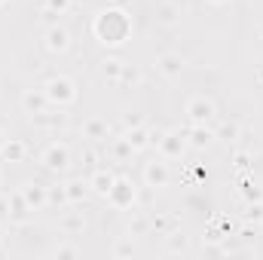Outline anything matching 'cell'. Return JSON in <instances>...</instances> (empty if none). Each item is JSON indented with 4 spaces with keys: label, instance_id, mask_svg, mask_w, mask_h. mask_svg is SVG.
<instances>
[{
    "label": "cell",
    "instance_id": "6da1fadb",
    "mask_svg": "<svg viewBox=\"0 0 263 260\" xmlns=\"http://www.w3.org/2000/svg\"><path fill=\"white\" fill-rule=\"evenodd\" d=\"M187 110H190V117H193V123H205L208 117H211V104L208 101H202V98H196V101H190V107H187Z\"/></svg>",
    "mask_w": 263,
    "mask_h": 260
},
{
    "label": "cell",
    "instance_id": "7a4b0ae2",
    "mask_svg": "<svg viewBox=\"0 0 263 260\" xmlns=\"http://www.w3.org/2000/svg\"><path fill=\"white\" fill-rule=\"evenodd\" d=\"M49 98L52 101H70L73 98V92H70V83L67 80H49Z\"/></svg>",
    "mask_w": 263,
    "mask_h": 260
},
{
    "label": "cell",
    "instance_id": "3957f363",
    "mask_svg": "<svg viewBox=\"0 0 263 260\" xmlns=\"http://www.w3.org/2000/svg\"><path fill=\"white\" fill-rule=\"evenodd\" d=\"M46 165H49L52 171H61V168L67 165V150H64V147H49V153H46Z\"/></svg>",
    "mask_w": 263,
    "mask_h": 260
},
{
    "label": "cell",
    "instance_id": "277c9868",
    "mask_svg": "<svg viewBox=\"0 0 263 260\" xmlns=\"http://www.w3.org/2000/svg\"><path fill=\"white\" fill-rule=\"evenodd\" d=\"M92 184H95V190H98V193H104V196H107V193H110V187H114V178L104 175V171H98V175L92 178Z\"/></svg>",
    "mask_w": 263,
    "mask_h": 260
},
{
    "label": "cell",
    "instance_id": "5b68a950",
    "mask_svg": "<svg viewBox=\"0 0 263 260\" xmlns=\"http://www.w3.org/2000/svg\"><path fill=\"white\" fill-rule=\"evenodd\" d=\"M147 181L156 184V187H162V184H165V168L162 165H150L147 168Z\"/></svg>",
    "mask_w": 263,
    "mask_h": 260
},
{
    "label": "cell",
    "instance_id": "8992f818",
    "mask_svg": "<svg viewBox=\"0 0 263 260\" xmlns=\"http://www.w3.org/2000/svg\"><path fill=\"white\" fill-rule=\"evenodd\" d=\"M67 46V34L64 31H49V49H64Z\"/></svg>",
    "mask_w": 263,
    "mask_h": 260
},
{
    "label": "cell",
    "instance_id": "52a82bcc",
    "mask_svg": "<svg viewBox=\"0 0 263 260\" xmlns=\"http://www.w3.org/2000/svg\"><path fill=\"white\" fill-rule=\"evenodd\" d=\"M162 70L168 73V77H174V73L181 70V64H178V58H171V55H168V58H162Z\"/></svg>",
    "mask_w": 263,
    "mask_h": 260
},
{
    "label": "cell",
    "instance_id": "ba28073f",
    "mask_svg": "<svg viewBox=\"0 0 263 260\" xmlns=\"http://www.w3.org/2000/svg\"><path fill=\"white\" fill-rule=\"evenodd\" d=\"M4 156H16V159H19V156H22V144H7V147H4Z\"/></svg>",
    "mask_w": 263,
    "mask_h": 260
},
{
    "label": "cell",
    "instance_id": "9c48e42d",
    "mask_svg": "<svg viewBox=\"0 0 263 260\" xmlns=\"http://www.w3.org/2000/svg\"><path fill=\"white\" fill-rule=\"evenodd\" d=\"M208 141H211V135H208V132H202V129L193 135V144H196V147H202V144H208Z\"/></svg>",
    "mask_w": 263,
    "mask_h": 260
},
{
    "label": "cell",
    "instance_id": "30bf717a",
    "mask_svg": "<svg viewBox=\"0 0 263 260\" xmlns=\"http://www.w3.org/2000/svg\"><path fill=\"white\" fill-rule=\"evenodd\" d=\"M129 144L132 147H144V132H132L129 135Z\"/></svg>",
    "mask_w": 263,
    "mask_h": 260
},
{
    "label": "cell",
    "instance_id": "8fae6325",
    "mask_svg": "<svg viewBox=\"0 0 263 260\" xmlns=\"http://www.w3.org/2000/svg\"><path fill=\"white\" fill-rule=\"evenodd\" d=\"M70 199H80V184H70Z\"/></svg>",
    "mask_w": 263,
    "mask_h": 260
},
{
    "label": "cell",
    "instance_id": "7c38bea8",
    "mask_svg": "<svg viewBox=\"0 0 263 260\" xmlns=\"http://www.w3.org/2000/svg\"><path fill=\"white\" fill-rule=\"evenodd\" d=\"M49 7H58V10H64V7H67V0H49Z\"/></svg>",
    "mask_w": 263,
    "mask_h": 260
}]
</instances>
